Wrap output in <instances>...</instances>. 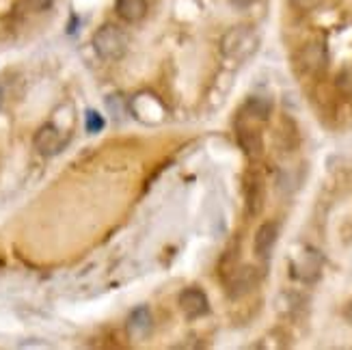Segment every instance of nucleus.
<instances>
[{"label":"nucleus","instance_id":"nucleus-3","mask_svg":"<svg viewBox=\"0 0 352 350\" xmlns=\"http://www.w3.org/2000/svg\"><path fill=\"white\" fill-rule=\"evenodd\" d=\"M296 69L305 76H318L322 74L329 65V52L324 41H307L305 45H300V50L296 52Z\"/></svg>","mask_w":352,"mask_h":350},{"label":"nucleus","instance_id":"nucleus-8","mask_svg":"<svg viewBox=\"0 0 352 350\" xmlns=\"http://www.w3.org/2000/svg\"><path fill=\"white\" fill-rule=\"evenodd\" d=\"M244 195H247V208H249V215L259 217L264 210L266 204V186H264V179L251 173L247 177V186H244Z\"/></svg>","mask_w":352,"mask_h":350},{"label":"nucleus","instance_id":"nucleus-10","mask_svg":"<svg viewBox=\"0 0 352 350\" xmlns=\"http://www.w3.org/2000/svg\"><path fill=\"white\" fill-rule=\"evenodd\" d=\"M279 240V225L274 221H266L264 225H259V230L255 232L253 249L259 257H268Z\"/></svg>","mask_w":352,"mask_h":350},{"label":"nucleus","instance_id":"nucleus-1","mask_svg":"<svg viewBox=\"0 0 352 350\" xmlns=\"http://www.w3.org/2000/svg\"><path fill=\"white\" fill-rule=\"evenodd\" d=\"M257 48H259V35L249 24L232 26L221 39V54L229 61H236V63H242V61L253 56Z\"/></svg>","mask_w":352,"mask_h":350},{"label":"nucleus","instance_id":"nucleus-15","mask_svg":"<svg viewBox=\"0 0 352 350\" xmlns=\"http://www.w3.org/2000/svg\"><path fill=\"white\" fill-rule=\"evenodd\" d=\"M324 0H292V5L298 9V11H314L322 5Z\"/></svg>","mask_w":352,"mask_h":350},{"label":"nucleus","instance_id":"nucleus-11","mask_svg":"<svg viewBox=\"0 0 352 350\" xmlns=\"http://www.w3.org/2000/svg\"><path fill=\"white\" fill-rule=\"evenodd\" d=\"M320 266H322V260L316 251H302L300 257L294 262V270L292 275H296L302 281H314L320 275Z\"/></svg>","mask_w":352,"mask_h":350},{"label":"nucleus","instance_id":"nucleus-14","mask_svg":"<svg viewBox=\"0 0 352 350\" xmlns=\"http://www.w3.org/2000/svg\"><path fill=\"white\" fill-rule=\"evenodd\" d=\"M104 126H106V121H104V117H102L98 111H87V113H85V130H87L89 134H98V132H102Z\"/></svg>","mask_w":352,"mask_h":350},{"label":"nucleus","instance_id":"nucleus-13","mask_svg":"<svg viewBox=\"0 0 352 350\" xmlns=\"http://www.w3.org/2000/svg\"><path fill=\"white\" fill-rule=\"evenodd\" d=\"M117 13L121 20L130 24L141 22L147 15V3L145 0H117Z\"/></svg>","mask_w":352,"mask_h":350},{"label":"nucleus","instance_id":"nucleus-6","mask_svg":"<svg viewBox=\"0 0 352 350\" xmlns=\"http://www.w3.org/2000/svg\"><path fill=\"white\" fill-rule=\"evenodd\" d=\"M179 309L186 318L195 320V318H201L210 311V300L204 290H199V287H188V290H184L179 294Z\"/></svg>","mask_w":352,"mask_h":350},{"label":"nucleus","instance_id":"nucleus-12","mask_svg":"<svg viewBox=\"0 0 352 350\" xmlns=\"http://www.w3.org/2000/svg\"><path fill=\"white\" fill-rule=\"evenodd\" d=\"M151 331V311L149 307H136L128 318V333L132 340H145Z\"/></svg>","mask_w":352,"mask_h":350},{"label":"nucleus","instance_id":"nucleus-2","mask_svg":"<svg viewBox=\"0 0 352 350\" xmlns=\"http://www.w3.org/2000/svg\"><path fill=\"white\" fill-rule=\"evenodd\" d=\"M94 48L104 61H119L128 50V35L115 24H104L94 35Z\"/></svg>","mask_w":352,"mask_h":350},{"label":"nucleus","instance_id":"nucleus-4","mask_svg":"<svg viewBox=\"0 0 352 350\" xmlns=\"http://www.w3.org/2000/svg\"><path fill=\"white\" fill-rule=\"evenodd\" d=\"M236 136H238V145L247 154V158L259 160L264 156V136L259 132V128H255L253 121L240 117L236 124Z\"/></svg>","mask_w":352,"mask_h":350},{"label":"nucleus","instance_id":"nucleus-18","mask_svg":"<svg viewBox=\"0 0 352 350\" xmlns=\"http://www.w3.org/2000/svg\"><path fill=\"white\" fill-rule=\"evenodd\" d=\"M5 100H7V91H5V83H0V109L5 106Z\"/></svg>","mask_w":352,"mask_h":350},{"label":"nucleus","instance_id":"nucleus-5","mask_svg":"<svg viewBox=\"0 0 352 350\" xmlns=\"http://www.w3.org/2000/svg\"><path fill=\"white\" fill-rule=\"evenodd\" d=\"M259 283V270L255 266H242L232 270L227 283V292L232 298H242L251 294Z\"/></svg>","mask_w":352,"mask_h":350},{"label":"nucleus","instance_id":"nucleus-7","mask_svg":"<svg viewBox=\"0 0 352 350\" xmlns=\"http://www.w3.org/2000/svg\"><path fill=\"white\" fill-rule=\"evenodd\" d=\"M63 147V136H60L58 128L52 124H45L39 128V132L35 134V149L41 156H54Z\"/></svg>","mask_w":352,"mask_h":350},{"label":"nucleus","instance_id":"nucleus-17","mask_svg":"<svg viewBox=\"0 0 352 350\" xmlns=\"http://www.w3.org/2000/svg\"><path fill=\"white\" fill-rule=\"evenodd\" d=\"M234 7H238V9H249V7H253L255 3H259V0H229Z\"/></svg>","mask_w":352,"mask_h":350},{"label":"nucleus","instance_id":"nucleus-9","mask_svg":"<svg viewBox=\"0 0 352 350\" xmlns=\"http://www.w3.org/2000/svg\"><path fill=\"white\" fill-rule=\"evenodd\" d=\"M270 113H272V100L270 98L251 96L247 102H244L240 117L247 119V121H253V124H264V121H268Z\"/></svg>","mask_w":352,"mask_h":350},{"label":"nucleus","instance_id":"nucleus-16","mask_svg":"<svg viewBox=\"0 0 352 350\" xmlns=\"http://www.w3.org/2000/svg\"><path fill=\"white\" fill-rule=\"evenodd\" d=\"M22 3L28 9H33V11H43V9H48L52 5V0H22Z\"/></svg>","mask_w":352,"mask_h":350},{"label":"nucleus","instance_id":"nucleus-19","mask_svg":"<svg viewBox=\"0 0 352 350\" xmlns=\"http://www.w3.org/2000/svg\"><path fill=\"white\" fill-rule=\"evenodd\" d=\"M346 318H348V322L352 325V303H350V305L346 307Z\"/></svg>","mask_w":352,"mask_h":350}]
</instances>
